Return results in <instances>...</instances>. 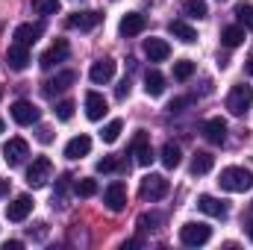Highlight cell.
<instances>
[{
  "mask_svg": "<svg viewBox=\"0 0 253 250\" xmlns=\"http://www.w3.org/2000/svg\"><path fill=\"white\" fill-rule=\"evenodd\" d=\"M218 183L224 191H233V194H239V191H248L253 186V174L248 168H239V165H233V168H224L221 171V177H218Z\"/></svg>",
  "mask_w": 253,
  "mask_h": 250,
  "instance_id": "1",
  "label": "cell"
},
{
  "mask_svg": "<svg viewBox=\"0 0 253 250\" xmlns=\"http://www.w3.org/2000/svg\"><path fill=\"white\" fill-rule=\"evenodd\" d=\"M50 177H53V162H50L47 156L33 159V165L27 168V186L30 188H44Z\"/></svg>",
  "mask_w": 253,
  "mask_h": 250,
  "instance_id": "2",
  "label": "cell"
},
{
  "mask_svg": "<svg viewBox=\"0 0 253 250\" xmlns=\"http://www.w3.org/2000/svg\"><path fill=\"white\" fill-rule=\"evenodd\" d=\"M251 106H253V85H248V83L233 85V91H230V97H227V109H230L233 115H245Z\"/></svg>",
  "mask_w": 253,
  "mask_h": 250,
  "instance_id": "3",
  "label": "cell"
},
{
  "mask_svg": "<svg viewBox=\"0 0 253 250\" xmlns=\"http://www.w3.org/2000/svg\"><path fill=\"white\" fill-rule=\"evenodd\" d=\"M138 194H141V200H162L165 194H168V180L162 177V174H147L144 180H141V188H138Z\"/></svg>",
  "mask_w": 253,
  "mask_h": 250,
  "instance_id": "4",
  "label": "cell"
},
{
  "mask_svg": "<svg viewBox=\"0 0 253 250\" xmlns=\"http://www.w3.org/2000/svg\"><path fill=\"white\" fill-rule=\"evenodd\" d=\"M209 239H212V230L206 224H186V227H180V242L186 248H200Z\"/></svg>",
  "mask_w": 253,
  "mask_h": 250,
  "instance_id": "5",
  "label": "cell"
},
{
  "mask_svg": "<svg viewBox=\"0 0 253 250\" xmlns=\"http://www.w3.org/2000/svg\"><path fill=\"white\" fill-rule=\"evenodd\" d=\"M27 156H30V144H27L24 138H9V141L3 144V159H6V165H9V168L21 165Z\"/></svg>",
  "mask_w": 253,
  "mask_h": 250,
  "instance_id": "6",
  "label": "cell"
},
{
  "mask_svg": "<svg viewBox=\"0 0 253 250\" xmlns=\"http://www.w3.org/2000/svg\"><path fill=\"white\" fill-rule=\"evenodd\" d=\"M68 53H71V47H68V42L65 39H56L44 53H42V59H39V65L44 68V71H50L53 65H59V62H65L68 59Z\"/></svg>",
  "mask_w": 253,
  "mask_h": 250,
  "instance_id": "7",
  "label": "cell"
},
{
  "mask_svg": "<svg viewBox=\"0 0 253 250\" xmlns=\"http://www.w3.org/2000/svg\"><path fill=\"white\" fill-rule=\"evenodd\" d=\"M12 121L21 126H33L39 121V109H36V103H30V100H15L12 103Z\"/></svg>",
  "mask_w": 253,
  "mask_h": 250,
  "instance_id": "8",
  "label": "cell"
},
{
  "mask_svg": "<svg viewBox=\"0 0 253 250\" xmlns=\"http://www.w3.org/2000/svg\"><path fill=\"white\" fill-rule=\"evenodd\" d=\"M100 21H103V15L100 12H74V15H68V27L71 30H80V33H88V30H94V27H100Z\"/></svg>",
  "mask_w": 253,
  "mask_h": 250,
  "instance_id": "9",
  "label": "cell"
},
{
  "mask_svg": "<svg viewBox=\"0 0 253 250\" xmlns=\"http://www.w3.org/2000/svg\"><path fill=\"white\" fill-rule=\"evenodd\" d=\"M42 33H44V24H18L15 33H12V39H15V44L30 47V44H36L42 39Z\"/></svg>",
  "mask_w": 253,
  "mask_h": 250,
  "instance_id": "10",
  "label": "cell"
},
{
  "mask_svg": "<svg viewBox=\"0 0 253 250\" xmlns=\"http://www.w3.org/2000/svg\"><path fill=\"white\" fill-rule=\"evenodd\" d=\"M30 212H33V197H30V194H18V197L6 206V218L15 221V224H18V221H27Z\"/></svg>",
  "mask_w": 253,
  "mask_h": 250,
  "instance_id": "11",
  "label": "cell"
},
{
  "mask_svg": "<svg viewBox=\"0 0 253 250\" xmlns=\"http://www.w3.org/2000/svg\"><path fill=\"white\" fill-rule=\"evenodd\" d=\"M74 83H77V74H74V71H59L53 80H47V83L42 85V91H44V97H53V94H59L65 88H71Z\"/></svg>",
  "mask_w": 253,
  "mask_h": 250,
  "instance_id": "12",
  "label": "cell"
},
{
  "mask_svg": "<svg viewBox=\"0 0 253 250\" xmlns=\"http://www.w3.org/2000/svg\"><path fill=\"white\" fill-rule=\"evenodd\" d=\"M203 138L209 144H224L227 141V121L224 118H209L203 121Z\"/></svg>",
  "mask_w": 253,
  "mask_h": 250,
  "instance_id": "13",
  "label": "cell"
},
{
  "mask_svg": "<svg viewBox=\"0 0 253 250\" xmlns=\"http://www.w3.org/2000/svg\"><path fill=\"white\" fill-rule=\"evenodd\" d=\"M106 112H109L106 97L97 94V91H88V94H85V115H88V121H100Z\"/></svg>",
  "mask_w": 253,
  "mask_h": 250,
  "instance_id": "14",
  "label": "cell"
},
{
  "mask_svg": "<svg viewBox=\"0 0 253 250\" xmlns=\"http://www.w3.org/2000/svg\"><path fill=\"white\" fill-rule=\"evenodd\" d=\"M144 27H147V18L141 15V12H126L124 18H121V24H118V30H121V36H138V33H144Z\"/></svg>",
  "mask_w": 253,
  "mask_h": 250,
  "instance_id": "15",
  "label": "cell"
},
{
  "mask_svg": "<svg viewBox=\"0 0 253 250\" xmlns=\"http://www.w3.org/2000/svg\"><path fill=\"white\" fill-rule=\"evenodd\" d=\"M197 206H200V212H206V215H212V218H227V215H230L227 203L218 200V197H212V194H200V197H197Z\"/></svg>",
  "mask_w": 253,
  "mask_h": 250,
  "instance_id": "16",
  "label": "cell"
},
{
  "mask_svg": "<svg viewBox=\"0 0 253 250\" xmlns=\"http://www.w3.org/2000/svg\"><path fill=\"white\" fill-rule=\"evenodd\" d=\"M103 203L112 209V212H121L126 206V186L124 183H112V186L103 191Z\"/></svg>",
  "mask_w": 253,
  "mask_h": 250,
  "instance_id": "17",
  "label": "cell"
},
{
  "mask_svg": "<svg viewBox=\"0 0 253 250\" xmlns=\"http://www.w3.org/2000/svg\"><path fill=\"white\" fill-rule=\"evenodd\" d=\"M144 53H147L150 62H165L171 56V44L165 39H147L144 42Z\"/></svg>",
  "mask_w": 253,
  "mask_h": 250,
  "instance_id": "18",
  "label": "cell"
},
{
  "mask_svg": "<svg viewBox=\"0 0 253 250\" xmlns=\"http://www.w3.org/2000/svg\"><path fill=\"white\" fill-rule=\"evenodd\" d=\"M132 156L141 168H147L153 162V150H150V141H147V132H138L135 141H132Z\"/></svg>",
  "mask_w": 253,
  "mask_h": 250,
  "instance_id": "19",
  "label": "cell"
},
{
  "mask_svg": "<svg viewBox=\"0 0 253 250\" xmlns=\"http://www.w3.org/2000/svg\"><path fill=\"white\" fill-rule=\"evenodd\" d=\"M6 65H9L12 71H24V68L30 65V50H27L24 44H9V47H6Z\"/></svg>",
  "mask_w": 253,
  "mask_h": 250,
  "instance_id": "20",
  "label": "cell"
},
{
  "mask_svg": "<svg viewBox=\"0 0 253 250\" xmlns=\"http://www.w3.org/2000/svg\"><path fill=\"white\" fill-rule=\"evenodd\" d=\"M88 77H91V83H97V85L109 83V80L115 77V62H112V59H97V62L91 65Z\"/></svg>",
  "mask_w": 253,
  "mask_h": 250,
  "instance_id": "21",
  "label": "cell"
},
{
  "mask_svg": "<svg viewBox=\"0 0 253 250\" xmlns=\"http://www.w3.org/2000/svg\"><path fill=\"white\" fill-rule=\"evenodd\" d=\"M88 150H91V138L88 135H74L65 144V156L68 159H83V156H88Z\"/></svg>",
  "mask_w": 253,
  "mask_h": 250,
  "instance_id": "22",
  "label": "cell"
},
{
  "mask_svg": "<svg viewBox=\"0 0 253 250\" xmlns=\"http://www.w3.org/2000/svg\"><path fill=\"white\" fill-rule=\"evenodd\" d=\"M212 165H215V156H212V153H203V150H197V153L191 156V174H194V177H203V174H209V171H212Z\"/></svg>",
  "mask_w": 253,
  "mask_h": 250,
  "instance_id": "23",
  "label": "cell"
},
{
  "mask_svg": "<svg viewBox=\"0 0 253 250\" xmlns=\"http://www.w3.org/2000/svg\"><path fill=\"white\" fill-rule=\"evenodd\" d=\"M168 33H171L174 39H180L183 44L197 42V33H194V27H189L186 21H171V24H168Z\"/></svg>",
  "mask_w": 253,
  "mask_h": 250,
  "instance_id": "24",
  "label": "cell"
},
{
  "mask_svg": "<svg viewBox=\"0 0 253 250\" xmlns=\"http://www.w3.org/2000/svg\"><path fill=\"white\" fill-rule=\"evenodd\" d=\"M180 162H183V150H180L174 141H165V147H162V165H165L168 171H174Z\"/></svg>",
  "mask_w": 253,
  "mask_h": 250,
  "instance_id": "25",
  "label": "cell"
},
{
  "mask_svg": "<svg viewBox=\"0 0 253 250\" xmlns=\"http://www.w3.org/2000/svg\"><path fill=\"white\" fill-rule=\"evenodd\" d=\"M144 91H147L150 97H159V94L165 91V77H162L159 71H147V77H144Z\"/></svg>",
  "mask_w": 253,
  "mask_h": 250,
  "instance_id": "26",
  "label": "cell"
},
{
  "mask_svg": "<svg viewBox=\"0 0 253 250\" xmlns=\"http://www.w3.org/2000/svg\"><path fill=\"white\" fill-rule=\"evenodd\" d=\"M221 42H224V47H239L242 42H245V27H227L224 33H221Z\"/></svg>",
  "mask_w": 253,
  "mask_h": 250,
  "instance_id": "27",
  "label": "cell"
},
{
  "mask_svg": "<svg viewBox=\"0 0 253 250\" xmlns=\"http://www.w3.org/2000/svg\"><path fill=\"white\" fill-rule=\"evenodd\" d=\"M183 12L189 15V18H206L209 15V6H206V0H183Z\"/></svg>",
  "mask_w": 253,
  "mask_h": 250,
  "instance_id": "28",
  "label": "cell"
},
{
  "mask_svg": "<svg viewBox=\"0 0 253 250\" xmlns=\"http://www.w3.org/2000/svg\"><path fill=\"white\" fill-rule=\"evenodd\" d=\"M236 18L245 30H253V6L251 3H236Z\"/></svg>",
  "mask_w": 253,
  "mask_h": 250,
  "instance_id": "29",
  "label": "cell"
},
{
  "mask_svg": "<svg viewBox=\"0 0 253 250\" xmlns=\"http://www.w3.org/2000/svg\"><path fill=\"white\" fill-rule=\"evenodd\" d=\"M33 12L36 15H56L59 12V0H33Z\"/></svg>",
  "mask_w": 253,
  "mask_h": 250,
  "instance_id": "30",
  "label": "cell"
},
{
  "mask_svg": "<svg viewBox=\"0 0 253 250\" xmlns=\"http://www.w3.org/2000/svg\"><path fill=\"white\" fill-rule=\"evenodd\" d=\"M191 74H194V62H191V59H180V62H174V80L186 83Z\"/></svg>",
  "mask_w": 253,
  "mask_h": 250,
  "instance_id": "31",
  "label": "cell"
},
{
  "mask_svg": "<svg viewBox=\"0 0 253 250\" xmlns=\"http://www.w3.org/2000/svg\"><path fill=\"white\" fill-rule=\"evenodd\" d=\"M121 129H124V124H121V121H109V124L103 126V132H100V138H103L106 144H112V141H118V135H121Z\"/></svg>",
  "mask_w": 253,
  "mask_h": 250,
  "instance_id": "32",
  "label": "cell"
},
{
  "mask_svg": "<svg viewBox=\"0 0 253 250\" xmlns=\"http://www.w3.org/2000/svg\"><path fill=\"white\" fill-rule=\"evenodd\" d=\"M121 168H124V162L115 159V156H103V159L97 162V171H100V174H112V171H121Z\"/></svg>",
  "mask_w": 253,
  "mask_h": 250,
  "instance_id": "33",
  "label": "cell"
},
{
  "mask_svg": "<svg viewBox=\"0 0 253 250\" xmlns=\"http://www.w3.org/2000/svg\"><path fill=\"white\" fill-rule=\"evenodd\" d=\"M74 191H77L80 197H94V194H97V180H77Z\"/></svg>",
  "mask_w": 253,
  "mask_h": 250,
  "instance_id": "34",
  "label": "cell"
},
{
  "mask_svg": "<svg viewBox=\"0 0 253 250\" xmlns=\"http://www.w3.org/2000/svg\"><path fill=\"white\" fill-rule=\"evenodd\" d=\"M53 112H56L59 121H71V118H74V103H71V100H62V103H56Z\"/></svg>",
  "mask_w": 253,
  "mask_h": 250,
  "instance_id": "35",
  "label": "cell"
},
{
  "mask_svg": "<svg viewBox=\"0 0 253 250\" xmlns=\"http://www.w3.org/2000/svg\"><path fill=\"white\" fill-rule=\"evenodd\" d=\"M159 221H162L159 215H153V212L147 215V212H144V215L138 218V227H141V230H153V227H159Z\"/></svg>",
  "mask_w": 253,
  "mask_h": 250,
  "instance_id": "36",
  "label": "cell"
},
{
  "mask_svg": "<svg viewBox=\"0 0 253 250\" xmlns=\"http://www.w3.org/2000/svg\"><path fill=\"white\" fill-rule=\"evenodd\" d=\"M68 186H71V177L65 174L62 180H59V186H56V194H53V203L59 200V203H62V206H65V194H68Z\"/></svg>",
  "mask_w": 253,
  "mask_h": 250,
  "instance_id": "37",
  "label": "cell"
},
{
  "mask_svg": "<svg viewBox=\"0 0 253 250\" xmlns=\"http://www.w3.org/2000/svg\"><path fill=\"white\" fill-rule=\"evenodd\" d=\"M47 236V224H36V230L30 227V239H36V242H42Z\"/></svg>",
  "mask_w": 253,
  "mask_h": 250,
  "instance_id": "38",
  "label": "cell"
},
{
  "mask_svg": "<svg viewBox=\"0 0 253 250\" xmlns=\"http://www.w3.org/2000/svg\"><path fill=\"white\" fill-rule=\"evenodd\" d=\"M115 97H118V100H126V97H129V80H121V83H118Z\"/></svg>",
  "mask_w": 253,
  "mask_h": 250,
  "instance_id": "39",
  "label": "cell"
},
{
  "mask_svg": "<svg viewBox=\"0 0 253 250\" xmlns=\"http://www.w3.org/2000/svg\"><path fill=\"white\" fill-rule=\"evenodd\" d=\"M186 103H189V97H180V100H171V103H168V112H180V109H183Z\"/></svg>",
  "mask_w": 253,
  "mask_h": 250,
  "instance_id": "40",
  "label": "cell"
},
{
  "mask_svg": "<svg viewBox=\"0 0 253 250\" xmlns=\"http://www.w3.org/2000/svg\"><path fill=\"white\" fill-rule=\"evenodd\" d=\"M21 248H24L21 242H6V250H21Z\"/></svg>",
  "mask_w": 253,
  "mask_h": 250,
  "instance_id": "41",
  "label": "cell"
},
{
  "mask_svg": "<svg viewBox=\"0 0 253 250\" xmlns=\"http://www.w3.org/2000/svg\"><path fill=\"white\" fill-rule=\"evenodd\" d=\"M6 191H9V183H6V180H0V197H3Z\"/></svg>",
  "mask_w": 253,
  "mask_h": 250,
  "instance_id": "42",
  "label": "cell"
},
{
  "mask_svg": "<svg viewBox=\"0 0 253 250\" xmlns=\"http://www.w3.org/2000/svg\"><path fill=\"white\" fill-rule=\"evenodd\" d=\"M245 68H248V74H253V53L248 56V65H245Z\"/></svg>",
  "mask_w": 253,
  "mask_h": 250,
  "instance_id": "43",
  "label": "cell"
},
{
  "mask_svg": "<svg viewBox=\"0 0 253 250\" xmlns=\"http://www.w3.org/2000/svg\"><path fill=\"white\" fill-rule=\"evenodd\" d=\"M248 236H251V242H253V224H251V227H248Z\"/></svg>",
  "mask_w": 253,
  "mask_h": 250,
  "instance_id": "44",
  "label": "cell"
},
{
  "mask_svg": "<svg viewBox=\"0 0 253 250\" xmlns=\"http://www.w3.org/2000/svg\"><path fill=\"white\" fill-rule=\"evenodd\" d=\"M3 129H6V124H3V118H0V132H3Z\"/></svg>",
  "mask_w": 253,
  "mask_h": 250,
  "instance_id": "45",
  "label": "cell"
},
{
  "mask_svg": "<svg viewBox=\"0 0 253 250\" xmlns=\"http://www.w3.org/2000/svg\"><path fill=\"white\" fill-rule=\"evenodd\" d=\"M221 3H224V0H221Z\"/></svg>",
  "mask_w": 253,
  "mask_h": 250,
  "instance_id": "46",
  "label": "cell"
}]
</instances>
